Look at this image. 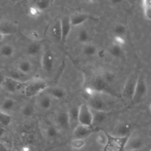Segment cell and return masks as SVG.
Listing matches in <instances>:
<instances>
[{
  "mask_svg": "<svg viewBox=\"0 0 151 151\" xmlns=\"http://www.w3.org/2000/svg\"><path fill=\"white\" fill-rule=\"evenodd\" d=\"M132 125L127 122H120L117 123L113 128L111 135L118 137H127L132 132Z\"/></svg>",
  "mask_w": 151,
  "mask_h": 151,
  "instance_id": "obj_10",
  "label": "cell"
},
{
  "mask_svg": "<svg viewBox=\"0 0 151 151\" xmlns=\"http://www.w3.org/2000/svg\"><path fill=\"white\" fill-rule=\"evenodd\" d=\"M108 134V140L106 145L103 147V151H121L127 137H118Z\"/></svg>",
  "mask_w": 151,
  "mask_h": 151,
  "instance_id": "obj_6",
  "label": "cell"
},
{
  "mask_svg": "<svg viewBox=\"0 0 151 151\" xmlns=\"http://www.w3.org/2000/svg\"><path fill=\"white\" fill-rule=\"evenodd\" d=\"M32 70V63L28 60H22L18 64V71L21 73L27 75Z\"/></svg>",
  "mask_w": 151,
  "mask_h": 151,
  "instance_id": "obj_21",
  "label": "cell"
},
{
  "mask_svg": "<svg viewBox=\"0 0 151 151\" xmlns=\"http://www.w3.org/2000/svg\"><path fill=\"white\" fill-rule=\"evenodd\" d=\"M102 76L103 77L104 79L106 80V81L109 85L114 81V78H115L114 74L113 73H109V72L105 73L104 74H102Z\"/></svg>",
  "mask_w": 151,
  "mask_h": 151,
  "instance_id": "obj_37",
  "label": "cell"
},
{
  "mask_svg": "<svg viewBox=\"0 0 151 151\" xmlns=\"http://www.w3.org/2000/svg\"><path fill=\"white\" fill-rule=\"evenodd\" d=\"M41 64L42 68L47 73L51 72L54 65V57L52 51L46 48L43 50Z\"/></svg>",
  "mask_w": 151,
  "mask_h": 151,
  "instance_id": "obj_9",
  "label": "cell"
},
{
  "mask_svg": "<svg viewBox=\"0 0 151 151\" xmlns=\"http://www.w3.org/2000/svg\"><path fill=\"white\" fill-rule=\"evenodd\" d=\"M45 91H46L47 94L50 96L52 99L61 100L66 96L65 90L60 87H48Z\"/></svg>",
  "mask_w": 151,
  "mask_h": 151,
  "instance_id": "obj_15",
  "label": "cell"
},
{
  "mask_svg": "<svg viewBox=\"0 0 151 151\" xmlns=\"http://www.w3.org/2000/svg\"><path fill=\"white\" fill-rule=\"evenodd\" d=\"M12 3H17V2H20L21 0H9Z\"/></svg>",
  "mask_w": 151,
  "mask_h": 151,
  "instance_id": "obj_44",
  "label": "cell"
},
{
  "mask_svg": "<svg viewBox=\"0 0 151 151\" xmlns=\"http://www.w3.org/2000/svg\"><path fill=\"white\" fill-rule=\"evenodd\" d=\"M24 83L9 77H5L2 86L8 92L14 93L22 87Z\"/></svg>",
  "mask_w": 151,
  "mask_h": 151,
  "instance_id": "obj_11",
  "label": "cell"
},
{
  "mask_svg": "<svg viewBox=\"0 0 151 151\" xmlns=\"http://www.w3.org/2000/svg\"><path fill=\"white\" fill-rule=\"evenodd\" d=\"M56 122L58 126L63 129H68L71 124L68 111L60 112L56 117Z\"/></svg>",
  "mask_w": 151,
  "mask_h": 151,
  "instance_id": "obj_14",
  "label": "cell"
},
{
  "mask_svg": "<svg viewBox=\"0 0 151 151\" xmlns=\"http://www.w3.org/2000/svg\"><path fill=\"white\" fill-rule=\"evenodd\" d=\"M92 132L93 129L91 126H87L78 124L74 127L73 131V135L74 138L85 139V138L90 136Z\"/></svg>",
  "mask_w": 151,
  "mask_h": 151,
  "instance_id": "obj_13",
  "label": "cell"
},
{
  "mask_svg": "<svg viewBox=\"0 0 151 151\" xmlns=\"http://www.w3.org/2000/svg\"><path fill=\"white\" fill-rule=\"evenodd\" d=\"M5 35H4V34H2L1 32H0V42L1 41H2L3 40H4V38H5Z\"/></svg>",
  "mask_w": 151,
  "mask_h": 151,
  "instance_id": "obj_43",
  "label": "cell"
},
{
  "mask_svg": "<svg viewBox=\"0 0 151 151\" xmlns=\"http://www.w3.org/2000/svg\"><path fill=\"white\" fill-rule=\"evenodd\" d=\"M17 31V27L9 21L0 22V32L5 36L11 35Z\"/></svg>",
  "mask_w": 151,
  "mask_h": 151,
  "instance_id": "obj_17",
  "label": "cell"
},
{
  "mask_svg": "<svg viewBox=\"0 0 151 151\" xmlns=\"http://www.w3.org/2000/svg\"><path fill=\"white\" fill-rule=\"evenodd\" d=\"M86 142L84 139L74 138L70 142L71 147L75 150H80L86 146Z\"/></svg>",
  "mask_w": 151,
  "mask_h": 151,
  "instance_id": "obj_33",
  "label": "cell"
},
{
  "mask_svg": "<svg viewBox=\"0 0 151 151\" xmlns=\"http://www.w3.org/2000/svg\"><path fill=\"white\" fill-rule=\"evenodd\" d=\"M88 87L91 89L96 94L111 92L110 85L106 81L102 75H98L93 78L90 81V86Z\"/></svg>",
  "mask_w": 151,
  "mask_h": 151,
  "instance_id": "obj_5",
  "label": "cell"
},
{
  "mask_svg": "<svg viewBox=\"0 0 151 151\" xmlns=\"http://www.w3.org/2000/svg\"><path fill=\"white\" fill-rule=\"evenodd\" d=\"M148 86L146 80L142 73H139L132 100L135 104L140 103L146 98Z\"/></svg>",
  "mask_w": 151,
  "mask_h": 151,
  "instance_id": "obj_2",
  "label": "cell"
},
{
  "mask_svg": "<svg viewBox=\"0 0 151 151\" xmlns=\"http://www.w3.org/2000/svg\"><path fill=\"white\" fill-rule=\"evenodd\" d=\"M113 5H118L123 2V0H110Z\"/></svg>",
  "mask_w": 151,
  "mask_h": 151,
  "instance_id": "obj_41",
  "label": "cell"
},
{
  "mask_svg": "<svg viewBox=\"0 0 151 151\" xmlns=\"http://www.w3.org/2000/svg\"><path fill=\"white\" fill-rule=\"evenodd\" d=\"M35 109L34 106L31 104H25L21 109L22 114L26 117H29L31 116L34 113Z\"/></svg>",
  "mask_w": 151,
  "mask_h": 151,
  "instance_id": "obj_35",
  "label": "cell"
},
{
  "mask_svg": "<svg viewBox=\"0 0 151 151\" xmlns=\"http://www.w3.org/2000/svg\"><path fill=\"white\" fill-rule=\"evenodd\" d=\"M51 3V0H36L35 5L33 6L38 12L43 11L48 9Z\"/></svg>",
  "mask_w": 151,
  "mask_h": 151,
  "instance_id": "obj_29",
  "label": "cell"
},
{
  "mask_svg": "<svg viewBox=\"0 0 151 151\" xmlns=\"http://www.w3.org/2000/svg\"><path fill=\"white\" fill-rule=\"evenodd\" d=\"M92 110L93 113V124H101L106 122V120L108 118V113L109 112L102 111H96Z\"/></svg>",
  "mask_w": 151,
  "mask_h": 151,
  "instance_id": "obj_19",
  "label": "cell"
},
{
  "mask_svg": "<svg viewBox=\"0 0 151 151\" xmlns=\"http://www.w3.org/2000/svg\"><path fill=\"white\" fill-rule=\"evenodd\" d=\"M77 122L78 124L91 126L93 124V113L87 104H81L78 107Z\"/></svg>",
  "mask_w": 151,
  "mask_h": 151,
  "instance_id": "obj_4",
  "label": "cell"
},
{
  "mask_svg": "<svg viewBox=\"0 0 151 151\" xmlns=\"http://www.w3.org/2000/svg\"><path fill=\"white\" fill-rule=\"evenodd\" d=\"M91 18V17L87 14L77 13L70 16V19L72 27H76L83 24Z\"/></svg>",
  "mask_w": 151,
  "mask_h": 151,
  "instance_id": "obj_16",
  "label": "cell"
},
{
  "mask_svg": "<svg viewBox=\"0 0 151 151\" xmlns=\"http://www.w3.org/2000/svg\"><path fill=\"white\" fill-rule=\"evenodd\" d=\"M77 40L83 45L89 43L90 40V34L88 30L86 28H81L80 29L77 34Z\"/></svg>",
  "mask_w": 151,
  "mask_h": 151,
  "instance_id": "obj_25",
  "label": "cell"
},
{
  "mask_svg": "<svg viewBox=\"0 0 151 151\" xmlns=\"http://www.w3.org/2000/svg\"><path fill=\"white\" fill-rule=\"evenodd\" d=\"M15 48L11 44H5L0 48V54L5 58H9L14 55Z\"/></svg>",
  "mask_w": 151,
  "mask_h": 151,
  "instance_id": "obj_24",
  "label": "cell"
},
{
  "mask_svg": "<svg viewBox=\"0 0 151 151\" xmlns=\"http://www.w3.org/2000/svg\"><path fill=\"white\" fill-rule=\"evenodd\" d=\"M87 104L93 110L109 112L110 110L108 103L104 99L100 96L99 94H96L91 96Z\"/></svg>",
  "mask_w": 151,
  "mask_h": 151,
  "instance_id": "obj_8",
  "label": "cell"
},
{
  "mask_svg": "<svg viewBox=\"0 0 151 151\" xmlns=\"http://www.w3.org/2000/svg\"><path fill=\"white\" fill-rule=\"evenodd\" d=\"M12 121L11 116L7 113L4 112L0 110V124L2 126H8Z\"/></svg>",
  "mask_w": 151,
  "mask_h": 151,
  "instance_id": "obj_34",
  "label": "cell"
},
{
  "mask_svg": "<svg viewBox=\"0 0 151 151\" xmlns=\"http://www.w3.org/2000/svg\"><path fill=\"white\" fill-rule=\"evenodd\" d=\"M134 151H142V149H140V150H134Z\"/></svg>",
  "mask_w": 151,
  "mask_h": 151,
  "instance_id": "obj_45",
  "label": "cell"
},
{
  "mask_svg": "<svg viewBox=\"0 0 151 151\" xmlns=\"http://www.w3.org/2000/svg\"><path fill=\"white\" fill-rule=\"evenodd\" d=\"M5 129L2 126H0V137H1L5 133Z\"/></svg>",
  "mask_w": 151,
  "mask_h": 151,
  "instance_id": "obj_42",
  "label": "cell"
},
{
  "mask_svg": "<svg viewBox=\"0 0 151 151\" xmlns=\"http://www.w3.org/2000/svg\"><path fill=\"white\" fill-rule=\"evenodd\" d=\"M142 8L145 18L150 21L151 19V0H142Z\"/></svg>",
  "mask_w": 151,
  "mask_h": 151,
  "instance_id": "obj_28",
  "label": "cell"
},
{
  "mask_svg": "<svg viewBox=\"0 0 151 151\" xmlns=\"http://www.w3.org/2000/svg\"><path fill=\"white\" fill-rule=\"evenodd\" d=\"M60 28L61 34V42L63 43L67 41L70 33L72 25L71 24L70 17L64 16L60 20Z\"/></svg>",
  "mask_w": 151,
  "mask_h": 151,
  "instance_id": "obj_12",
  "label": "cell"
},
{
  "mask_svg": "<svg viewBox=\"0 0 151 151\" xmlns=\"http://www.w3.org/2000/svg\"><path fill=\"white\" fill-rule=\"evenodd\" d=\"M51 32L54 38L56 40V41H61V34L60 20H57L54 24L51 29Z\"/></svg>",
  "mask_w": 151,
  "mask_h": 151,
  "instance_id": "obj_32",
  "label": "cell"
},
{
  "mask_svg": "<svg viewBox=\"0 0 151 151\" xmlns=\"http://www.w3.org/2000/svg\"><path fill=\"white\" fill-rule=\"evenodd\" d=\"M145 142L137 132H132L127 137L124 143L123 150L134 151L140 150L144 147Z\"/></svg>",
  "mask_w": 151,
  "mask_h": 151,
  "instance_id": "obj_3",
  "label": "cell"
},
{
  "mask_svg": "<svg viewBox=\"0 0 151 151\" xmlns=\"http://www.w3.org/2000/svg\"><path fill=\"white\" fill-rule=\"evenodd\" d=\"M70 118V121H71V124L73 120H76L77 122V113H78V107H73L71 109L68 111Z\"/></svg>",
  "mask_w": 151,
  "mask_h": 151,
  "instance_id": "obj_36",
  "label": "cell"
},
{
  "mask_svg": "<svg viewBox=\"0 0 151 151\" xmlns=\"http://www.w3.org/2000/svg\"><path fill=\"white\" fill-rule=\"evenodd\" d=\"M48 87V83L45 80L36 78L29 80L25 86L24 93L27 97H33L45 91Z\"/></svg>",
  "mask_w": 151,
  "mask_h": 151,
  "instance_id": "obj_1",
  "label": "cell"
},
{
  "mask_svg": "<svg viewBox=\"0 0 151 151\" xmlns=\"http://www.w3.org/2000/svg\"><path fill=\"white\" fill-rule=\"evenodd\" d=\"M109 53L113 57L116 58H120L123 56L124 54L123 49L122 48V45H120L117 43L113 44L109 49Z\"/></svg>",
  "mask_w": 151,
  "mask_h": 151,
  "instance_id": "obj_23",
  "label": "cell"
},
{
  "mask_svg": "<svg viewBox=\"0 0 151 151\" xmlns=\"http://www.w3.org/2000/svg\"><path fill=\"white\" fill-rule=\"evenodd\" d=\"M0 151H9L8 148L0 142Z\"/></svg>",
  "mask_w": 151,
  "mask_h": 151,
  "instance_id": "obj_39",
  "label": "cell"
},
{
  "mask_svg": "<svg viewBox=\"0 0 151 151\" xmlns=\"http://www.w3.org/2000/svg\"><path fill=\"white\" fill-rule=\"evenodd\" d=\"M15 105V101L11 98L5 99L2 103L0 110L4 112L7 113L14 109Z\"/></svg>",
  "mask_w": 151,
  "mask_h": 151,
  "instance_id": "obj_26",
  "label": "cell"
},
{
  "mask_svg": "<svg viewBox=\"0 0 151 151\" xmlns=\"http://www.w3.org/2000/svg\"><path fill=\"white\" fill-rule=\"evenodd\" d=\"M138 74L132 73L126 79L122 90V96L126 100H132V99Z\"/></svg>",
  "mask_w": 151,
  "mask_h": 151,
  "instance_id": "obj_7",
  "label": "cell"
},
{
  "mask_svg": "<svg viewBox=\"0 0 151 151\" xmlns=\"http://www.w3.org/2000/svg\"><path fill=\"white\" fill-rule=\"evenodd\" d=\"M42 48V45L40 42H33L27 46L26 52L29 56L35 57L40 53Z\"/></svg>",
  "mask_w": 151,
  "mask_h": 151,
  "instance_id": "obj_18",
  "label": "cell"
},
{
  "mask_svg": "<svg viewBox=\"0 0 151 151\" xmlns=\"http://www.w3.org/2000/svg\"><path fill=\"white\" fill-rule=\"evenodd\" d=\"M20 151H33V149L30 145H26L21 147Z\"/></svg>",
  "mask_w": 151,
  "mask_h": 151,
  "instance_id": "obj_38",
  "label": "cell"
},
{
  "mask_svg": "<svg viewBox=\"0 0 151 151\" xmlns=\"http://www.w3.org/2000/svg\"><path fill=\"white\" fill-rule=\"evenodd\" d=\"M45 135L48 139H54L58 136L60 130L58 127L55 126H48L45 130Z\"/></svg>",
  "mask_w": 151,
  "mask_h": 151,
  "instance_id": "obj_31",
  "label": "cell"
},
{
  "mask_svg": "<svg viewBox=\"0 0 151 151\" xmlns=\"http://www.w3.org/2000/svg\"><path fill=\"white\" fill-rule=\"evenodd\" d=\"M52 99L48 94H44L42 96L39 100V106L40 108L43 110H48L52 106Z\"/></svg>",
  "mask_w": 151,
  "mask_h": 151,
  "instance_id": "obj_20",
  "label": "cell"
},
{
  "mask_svg": "<svg viewBox=\"0 0 151 151\" xmlns=\"http://www.w3.org/2000/svg\"><path fill=\"white\" fill-rule=\"evenodd\" d=\"M113 33L116 37H124L127 32L126 27L123 24H117L113 27Z\"/></svg>",
  "mask_w": 151,
  "mask_h": 151,
  "instance_id": "obj_30",
  "label": "cell"
},
{
  "mask_svg": "<svg viewBox=\"0 0 151 151\" xmlns=\"http://www.w3.org/2000/svg\"><path fill=\"white\" fill-rule=\"evenodd\" d=\"M82 51L85 56L91 57L96 55L97 54L98 49L94 44L89 42L84 45L82 48Z\"/></svg>",
  "mask_w": 151,
  "mask_h": 151,
  "instance_id": "obj_22",
  "label": "cell"
},
{
  "mask_svg": "<svg viewBox=\"0 0 151 151\" xmlns=\"http://www.w3.org/2000/svg\"><path fill=\"white\" fill-rule=\"evenodd\" d=\"M108 140V134L102 130H99L97 132L96 134V140L97 143L101 146L104 147L106 145Z\"/></svg>",
  "mask_w": 151,
  "mask_h": 151,
  "instance_id": "obj_27",
  "label": "cell"
},
{
  "mask_svg": "<svg viewBox=\"0 0 151 151\" xmlns=\"http://www.w3.org/2000/svg\"><path fill=\"white\" fill-rule=\"evenodd\" d=\"M5 78V76L2 74L1 73H0V88L1 87V86H2Z\"/></svg>",
  "mask_w": 151,
  "mask_h": 151,
  "instance_id": "obj_40",
  "label": "cell"
}]
</instances>
